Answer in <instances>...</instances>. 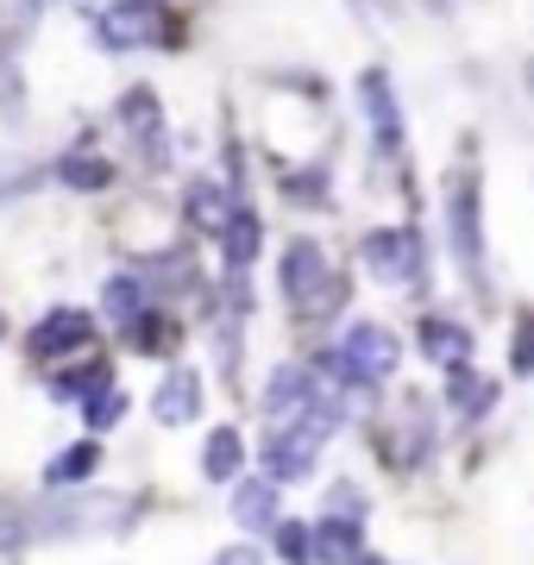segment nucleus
Here are the masks:
<instances>
[{
    "label": "nucleus",
    "instance_id": "1",
    "mask_svg": "<svg viewBox=\"0 0 534 565\" xmlns=\"http://www.w3.org/2000/svg\"><path fill=\"white\" fill-rule=\"evenodd\" d=\"M396 364H403V345H396L391 327H377V321H346V327H340V345H333L328 359H321V371H328V377H340V390L365 396L371 384L396 377Z\"/></svg>",
    "mask_w": 534,
    "mask_h": 565
},
{
    "label": "nucleus",
    "instance_id": "2",
    "mask_svg": "<svg viewBox=\"0 0 534 565\" xmlns=\"http://www.w3.org/2000/svg\"><path fill=\"white\" fill-rule=\"evenodd\" d=\"M359 258L377 282H409V289H428V258H421V233L415 226H371L359 239Z\"/></svg>",
    "mask_w": 534,
    "mask_h": 565
},
{
    "label": "nucleus",
    "instance_id": "3",
    "mask_svg": "<svg viewBox=\"0 0 534 565\" xmlns=\"http://www.w3.org/2000/svg\"><path fill=\"white\" fill-rule=\"evenodd\" d=\"M447 245L466 277H484V202H478L472 170H452L447 177Z\"/></svg>",
    "mask_w": 534,
    "mask_h": 565
},
{
    "label": "nucleus",
    "instance_id": "4",
    "mask_svg": "<svg viewBox=\"0 0 534 565\" xmlns=\"http://www.w3.org/2000/svg\"><path fill=\"white\" fill-rule=\"evenodd\" d=\"M284 296L296 308H309V315H321V308L340 302L333 264H328V252H321L314 239H289V252H284Z\"/></svg>",
    "mask_w": 534,
    "mask_h": 565
},
{
    "label": "nucleus",
    "instance_id": "5",
    "mask_svg": "<svg viewBox=\"0 0 534 565\" xmlns=\"http://www.w3.org/2000/svg\"><path fill=\"white\" fill-rule=\"evenodd\" d=\"M359 114H365L371 126V145L384 151V158H396L403 151V107H396V82L391 70H359Z\"/></svg>",
    "mask_w": 534,
    "mask_h": 565
},
{
    "label": "nucleus",
    "instance_id": "6",
    "mask_svg": "<svg viewBox=\"0 0 534 565\" xmlns=\"http://www.w3.org/2000/svg\"><path fill=\"white\" fill-rule=\"evenodd\" d=\"M158 32H164V7L158 0H114L95 20L102 51H145V44H158Z\"/></svg>",
    "mask_w": 534,
    "mask_h": 565
},
{
    "label": "nucleus",
    "instance_id": "7",
    "mask_svg": "<svg viewBox=\"0 0 534 565\" xmlns=\"http://www.w3.org/2000/svg\"><path fill=\"white\" fill-rule=\"evenodd\" d=\"M314 396H321L314 364H277V371H270V384H265V422H270V427L296 422V415H302Z\"/></svg>",
    "mask_w": 534,
    "mask_h": 565
},
{
    "label": "nucleus",
    "instance_id": "8",
    "mask_svg": "<svg viewBox=\"0 0 534 565\" xmlns=\"http://www.w3.org/2000/svg\"><path fill=\"white\" fill-rule=\"evenodd\" d=\"M95 340V321H88L83 308H51L39 327H32V359H70V352H83Z\"/></svg>",
    "mask_w": 534,
    "mask_h": 565
},
{
    "label": "nucleus",
    "instance_id": "9",
    "mask_svg": "<svg viewBox=\"0 0 534 565\" xmlns=\"http://www.w3.org/2000/svg\"><path fill=\"white\" fill-rule=\"evenodd\" d=\"M151 415H158V427H189L195 422V415H202V371L177 364L164 384L151 390Z\"/></svg>",
    "mask_w": 534,
    "mask_h": 565
},
{
    "label": "nucleus",
    "instance_id": "10",
    "mask_svg": "<svg viewBox=\"0 0 534 565\" xmlns=\"http://www.w3.org/2000/svg\"><path fill=\"white\" fill-rule=\"evenodd\" d=\"M221 252H226V270L233 277H246L252 264H258V245H265V221H258V207H246V202H233V214L221 221Z\"/></svg>",
    "mask_w": 534,
    "mask_h": 565
},
{
    "label": "nucleus",
    "instance_id": "11",
    "mask_svg": "<svg viewBox=\"0 0 534 565\" xmlns=\"http://www.w3.org/2000/svg\"><path fill=\"white\" fill-rule=\"evenodd\" d=\"M365 553V522H346V515H321L309 527V565H352Z\"/></svg>",
    "mask_w": 534,
    "mask_h": 565
},
{
    "label": "nucleus",
    "instance_id": "12",
    "mask_svg": "<svg viewBox=\"0 0 534 565\" xmlns=\"http://www.w3.org/2000/svg\"><path fill=\"white\" fill-rule=\"evenodd\" d=\"M491 403H496V384H491V377H478L466 359L447 364V408L459 415V422H478V415H491Z\"/></svg>",
    "mask_w": 534,
    "mask_h": 565
},
{
    "label": "nucleus",
    "instance_id": "13",
    "mask_svg": "<svg viewBox=\"0 0 534 565\" xmlns=\"http://www.w3.org/2000/svg\"><path fill=\"white\" fill-rule=\"evenodd\" d=\"M415 340H421V352H428L434 364H459L472 359V333L459 321H447V315H428V321L415 327Z\"/></svg>",
    "mask_w": 534,
    "mask_h": 565
},
{
    "label": "nucleus",
    "instance_id": "14",
    "mask_svg": "<svg viewBox=\"0 0 534 565\" xmlns=\"http://www.w3.org/2000/svg\"><path fill=\"white\" fill-rule=\"evenodd\" d=\"M183 214H189L195 233H221V221L233 214V195H226L214 177H195L189 182V195H183Z\"/></svg>",
    "mask_w": 534,
    "mask_h": 565
},
{
    "label": "nucleus",
    "instance_id": "15",
    "mask_svg": "<svg viewBox=\"0 0 534 565\" xmlns=\"http://www.w3.org/2000/svg\"><path fill=\"white\" fill-rule=\"evenodd\" d=\"M239 465H246V440H239V427H214L202 446V478L207 484H233L239 478Z\"/></svg>",
    "mask_w": 534,
    "mask_h": 565
},
{
    "label": "nucleus",
    "instance_id": "16",
    "mask_svg": "<svg viewBox=\"0 0 534 565\" xmlns=\"http://www.w3.org/2000/svg\"><path fill=\"white\" fill-rule=\"evenodd\" d=\"M233 522L246 527V534L284 522V515H277V478H258V484H239V490H233Z\"/></svg>",
    "mask_w": 534,
    "mask_h": 565
},
{
    "label": "nucleus",
    "instance_id": "17",
    "mask_svg": "<svg viewBox=\"0 0 534 565\" xmlns=\"http://www.w3.org/2000/svg\"><path fill=\"white\" fill-rule=\"evenodd\" d=\"M57 182L70 195H102L107 182H114V163L95 158V151H63L57 158Z\"/></svg>",
    "mask_w": 534,
    "mask_h": 565
},
{
    "label": "nucleus",
    "instance_id": "18",
    "mask_svg": "<svg viewBox=\"0 0 534 565\" xmlns=\"http://www.w3.org/2000/svg\"><path fill=\"white\" fill-rule=\"evenodd\" d=\"M95 465H102V446L76 440L70 452H57V459L44 465V484H51V490H76L83 478H95Z\"/></svg>",
    "mask_w": 534,
    "mask_h": 565
},
{
    "label": "nucleus",
    "instance_id": "19",
    "mask_svg": "<svg viewBox=\"0 0 534 565\" xmlns=\"http://www.w3.org/2000/svg\"><path fill=\"white\" fill-rule=\"evenodd\" d=\"M102 308H107V321H132L139 308H151V296H145V282L132 277V270H120V277H107L102 282Z\"/></svg>",
    "mask_w": 534,
    "mask_h": 565
},
{
    "label": "nucleus",
    "instance_id": "20",
    "mask_svg": "<svg viewBox=\"0 0 534 565\" xmlns=\"http://www.w3.org/2000/svg\"><path fill=\"white\" fill-rule=\"evenodd\" d=\"M102 384H114L102 359H88V364H63L57 377H51V396H57V403H83L88 390H102Z\"/></svg>",
    "mask_w": 534,
    "mask_h": 565
},
{
    "label": "nucleus",
    "instance_id": "21",
    "mask_svg": "<svg viewBox=\"0 0 534 565\" xmlns=\"http://www.w3.org/2000/svg\"><path fill=\"white\" fill-rule=\"evenodd\" d=\"M114 114H120V126H126V132H139V139L164 126V107H158V95H151V88H126Z\"/></svg>",
    "mask_w": 534,
    "mask_h": 565
},
{
    "label": "nucleus",
    "instance_id": "22",
    "mask_svg": "<svg viewBox=\"0 0 534 565\" xmlns=\"http://www.w3.org/2000/svg\"><path fill=\"white\" fill-rule=\"evenodd\" d=\"M0 120H25V70L7 44H0Z\"/></svg>",
    "mask_w": 534,
    "mask_h": 565
},
{
    "label": "nucleus",
    "instance_id": "23",
    "mask_svg": "<svg viewBox=\"0 0 534 565\" xmlns=\"http://www.w3.org/2000/svg\"><path fill=\"white\" fill-rule=\"evenodd\" d=\"M120 415H126V396H120L114 384H102V390H88V396H83L88 434H107V427H120Z\"/></svg>",
    "mask_w": 534,
    "mask_h": 565
},
{
    "label": "nucleus",
    "instance_id": "24",
    "mask_svg": "<svg viewBox=\"0 0 534 565\" xmlns=\"http://www.w3.org/2000/svg\"><path fill=\"white\" fill-rule=\"evenodd\" d=\"M126 327H132V345H139V352H170V345H177V327L158 321L151 308H139V315H132Z\"/></svg>",
    "mask_w": 534,
    "mask_h": 565
},
{
    "label": "nucleus",
    "instance_id": "25",
    "mask_svg": "<svg viewBox=\"0 0 534 565\" xmlns=\"http://www.w3.org/2000/svg\"><path fill=\"white\" fill-rule=\"evenodd\" d=\"M428 446H434V422H428V408L409 403V415H403V459L421 465V459H428Z\"/></svg>",
    "mask_w": 534,
    "mask_h": 565
},
{
    "label": "nucleus",
    "instance_id": "26",
    "mask_svg": "<svg viewBox=\"0 0 534 565\" xmlns=\"http://www.w3.org/2000/svg\"><path fill=\"white\" fill-rule=\"evenodd\" d=\"M510 371H534V308L515 315V340H510Z\"/></svg>",
    "mask_w": 534,
    "mask_h": 565
},
{
    "label": "nucleus",
    "instance_id": "27",
    "mask_svg": "<svg viewBox=\"0 0 534 565\" xmlns=\"http://www.w3.org/2000/svg\"><path fill=\"white\" fill-rule=\"evenodd\" d=\"M277 553L289 565H309V522H277Z\"/></svg>",
    "mask_w": 534,
    "mask_h": 565
},
{
    "label": "nucleus",
    "instance_id": "28",
    "mask_svg": "<svg viewBox=\"0 0 534 565\" xmlns=\"http://www.w3.org/2000/svg\"><path fill=\"white\" fill-rule=\"evenodd\" d=\"M328 515H346V522H365V490H352V484H333V490H328Z\"/></svg>",
    "mask_w": 534,
    "mask_h": 565
},
{
    "label": "nucleus",
    "instance_id": "29",
    "mask_svg": "<svg viewBox=\"0 0 534 565\" xmlns=\"http://www.w3.org/2000/svg\"><path fill=\"white\" fill-rule=\"evenodd\" d=\"M20 541H25V515L0 497V553H7V546H20Z\"/></svg>",
    "mask_w": 534,
    "mask_h": 565
},
{
    "label": "nucleus",
    "instance_id": "30",
    "mask_svg": "<svg viewBox=\"0 0 534 565\" xmlns=\"http://www.w3.org/2000/svg\"><path fill=\"white\" fill-rule=\"evenodd\" d=\"M207 565H265V553H258V546H221Z\"/></svg>",
    "mask_w": 534,
    "mask_h": 565
},
{
    "label": "nucleus",
    "instance_id": "31",
    "mask_svg": "<svg viewBox=\"0 0 534 565\" xmlns=\"http://www.w3.org/2000/svg\"><path fill=\"white\" fill-rule=\"evenodd\" d=\"M352 565H391V559H377V553H359V559H352Z\"/></svg>",
    "mask_w": 534,
    "mask_h": 565
}]
</instances>
